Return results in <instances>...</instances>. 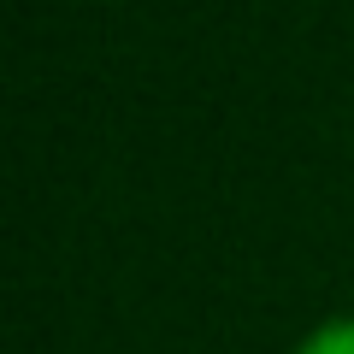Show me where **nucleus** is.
<instances>
[{"label":"nucleus","mask_w":354,"mask_h":354,"mask_svg":"<svg viewBox=\"0 0 354 354\" xmlns=\"http://www.w3.org/2000/svg\"><path fill=\"white\" fill-rule=\"evenodd\" d=\"M295 354H354V319H330V325H319Z\"/></svg>","instance_id":"f257e3e1"}]
</instances>
